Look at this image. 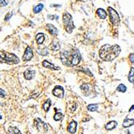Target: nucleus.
Here are the masks:
<instances>
[{
	"label": "nucleus",
	"instance_id": "nucleus-1",
	"mask_svg": "<svg viewBox=\"0 0 134 134\" xmlns=\"http://www.w3.org/2000/svg\"><path fill=\"white\" fill-rule=\"evenodd\" d=\"M120 53V48L117 44L109 45L104 44L100 49L99 55L104 61H112L115 60Z\"/></svg>",
	"mask_w": 134,
	"mask_h": 134
},
{
	"label": "nucleus",
	"instance_id": "nucleus-2",
	"mask_svg": "<svg viewBox=\"0 0 134 134\" xmlns=\"http://www.w3.org/2000/svg\"><path fill=\"white\" fill-rule=\"evenodd\" d=\"M63 22L66 31L68 32V33H72L73 29L75 28L72 15L68 12L63 13Z\"/></svg>",
	"mask_w": 134,
	"mask_h": 134
},
{
	"label": "nucleus",
	"instance_id": "nucleus-3",
	"mask_svg": "<svg viewBox=\"0 0 134 134\" xmlns=\"http://www.w3.org/2000/svg\"><path fill=\"white\" fill-rule=\"evenodd\" d=\"M1 61L7 63H19V59L12 53L1 51Z\"/></svg>",
	"mask_w": 134,
	"mask_h": 134
},
{
	"label": "nucleus",
	"instance_id": "nucleus-4",
	"mask_svg": "<svg viewBox=\"0 0 134 134\" xmlns=\"http://www.w3.org/2000/svg\"><path fill=\"white\" fill-rule=\"evenodd\" d=\"M108 12L109 17H110L111 23L115 26H118L120 24V16H119L118 13L112 7L108 8Z\"/></svg>",
	"mask_w": 134,
	"mask_h": 134
},
{
	"label": "nucleus",
	"instance_id": "nucleus-5",
	"mask_svg": "<svg viewBox=\"0 0 134 134\" xmlns=\"http://www.w3.org/2000/svg\"><path fill=\"white\" fill-rule=\"evenodd\" d=\"M81 60V55L78 50H75L72 55V60H71V66H76L80 63Z\"/></svg>",
	"mask_w": 134,
	"mask_h": 134
},
{
	"label": "nucleus",
	"instance_id": "nucleus-6",
	"mask_svg": "<svg viewBox=\"0 0 134 134\" xmlns=\"http://www.w3.org/2000/svg\"><path fill=\"white\" fill-rule=\"evenodd\" d=\"M52 94L58 98H62L64 94V90L61 86H55L52 91Z\"/></svg>",
	"mask_w": 134,
	"mask_h": 134
},
{
	"label": "nucleus",
	"instance_id": "nucleus-7",
	"mask_svg": "<svg viewBox=\"0 0 134 134\" xmlns=\"http://www.w3.org/2000/svg\"><path fill=\"white\" fill-rule=\"evenodd\" d=\"M33 57V52H32V50L31 48L27 47L26 48V51H25V53L23 56V60L24 61H29L30 60H31V58Z\"/></svg>",
	"mask_w": 134,
	"mask_h": 134
},
{
	"label": "nucleus",
	"instance_id": "nucleus-8",
	"mask_svg": "<svg viewBox=\"0 0 134 134\" xmlns=\"http://www.w3.org/2000/svg\"><path fill=\"white\" fill-rule=\"evenodd\" d=\"M35 75H36V71L35 70H29V69H27L24 73V78H25L26 80H32L33 78H34Z\"/></svg>",
	"mask_w": 134,
	"mask_h": 134
},
{
	"label": "nucleus",
	"instance_id": "nucleus-9",
	"mask_svg": "<svg viewBox=\"0 0 134 134\" xmlns=\"http://www.w3.org/2000/svg\"><path fill=\"white\" fill-rule=\"evenodd\" d=\"M43 66L44 67V68H49V69H51V70H60L59 67H56V66L53 65L52 63H51L50 62H48L47 60L43 61Z\"/></svg>",
	"mask_w": 134,
	"mask_h": 134
},
{
	"label": "nucleus",
	"instance_id": "nucleus-10",
	"mask_svg": "<svg viewBox=\"0 0 134 134\" xmlns=\"http://www.w3.org/2000/svg\"><path fill=\"white\" fill-rule=\"evenodd\" d=\"M47 28L48 29L51 35H52L54 36H56L58 35V30L56 29V27H55L52 24H48Z\"/></svg>",
	"mask_w": 134,
	"mask_h": 134
},
{
	"label": "nucleus",
	"instance_id": "nucleus-11",
	"mask_svg": "<svg viewBox=\"0 0 134 134\" xmlns=\"http://www.w3.org/2000/svg\"><path fill=\"white\" fill-rule=\"evenodd\" d=\"M76 126H77V123L75 121H72L68 127V131L70 133H75L76 131Z\"/></svg>",
	"mask_w": 134,
	"mask_h": 134
},
{
	"label": "nucleus",
	"instance_id": "nucleus-12",
	"mask_svg": "<svg viewBox=\"0 0 134 134\" xmlns=\"http://www.w3.org/2000/svg\"><path fill=\"white\" fill-rule=\"evenodd\" d=\"M96 14L101 19H105L107 17V12L102 8H100L96 10Z\"/></svg>",
	"mask_w": 134,
	"mask_h": 134
},
{
	"label": "nucleus",
	"instance_id": "nucleus-13",
	"mask_svg": "<svg viewBox=\"0 0 134 134\" xmlns=\"http://www.w3.org/2000/svg\"><path fill=\"white\" fill-rule=\"evenodd\" d=\"M134 125V120L133 119H125L124 120V123H123V127L124 128H129L132 125Z\"/></svg>",
	"mask_w": 134,
	"mask_h": 134
},
{
	"label": "nucleus",
	"instance_id": "nucleus-14",
	"mask_svg": "<svg viewBox=\"0 0 134 134\" xmlns=\"http://www.w3.org/2000/svg\"><path fill=\"white\" fill-rule=\"evenodd\" d=\"M116 126H117V123L116 121H109L105 125V129L107 130H112V129H114Z\"/></svg>",
	"mask_w": 134,
	"mask_h": 134
},
{
	"label": "nucleus",
	"instance_id": "nucleus-15",
	"mask_svg": "<svg viewBox=\"0 0 134 134\" xmlns=\"http://www.w3.org/2000/svg\"><path fill=\"white\" fill-rule=\"evenodd\" d=\"M36 39L37 43L39 44V45H41V44H43V43L44 42V39H45V36H44V35L42 34V33H39V34L36 36Z\"/></svg>",
	"mask_w": 134,
	"mask_h": 134
},
{
	"label": "nucleus",
	"instance_id": "nucleus-16",
	"mask_svg": "<svg viewBox=\"0 0 134 134\" xmlns=\"http://www.w3.org/2000/svg\"><path fill=\"white\" fill-rule=\"evenodd\" d=\"M51 105V100H50V99H48V100H47V101L43 104V110H44V111H46V112H48V111L49 110V108H50Z\"/></svg>",
	"mask_w": 134,
	"mask_h": 134
},
{
	"label": "nucleus",
	"instance_id": "nucleus-17",
	"mask_svg": "<svg viewBox=\"0 0 134 134\" xmlns=\"http://www.w3.org/2000/svg\"><path fill=\"white\" fill-rule=\"evenodd\" d=\"M129 82L131 83H134V68H132L130 72H129Z\"/></svg>",
	"mask_w": 134,
	"mask_h": 134
},
{
	"label": "nucleus",
	"instance_id": "nucleus-18",
	"mask_svg": "<svg viewBox=\"0 0 134 134\" xmlns=\"http://www.w3.org/2000/svg\"><path fill=\"white\" fill-rule=\"evenodd\" d=\"M87 108H88V111H90V112H95V111H96L97 108H98V104H89V105H88Z\"/></svg>",
	"mask_w": 134,
	"mask_h": 134
},
{
	"label": "nucleus",
	"instance_id": "nucleus-19",
	"mask_svg": "<svg viewBox=\"0 0 134 134\" xmlns=\"http://www.w3.org/2000/svg\"><path fill=\"white\" fill-rule=\"evenodd\" d=\"M43 9V4H38L37 6H36L35 7H34V9H33V10H34V12L36 13V14H38V13H39L41 10Z\"/></svg>",
	"mask_w": 134,
	"mask_h": 134
},
{
	"label": "nucleus",
	"instance_id": "nucleus-20",
	"mask_svg": "<svg viewBox=\"0 0 134 134\" xmlns=\"http://www.w3.org/2000/svg\"><path fill=\"white\" fill-rule=\"evenodd\" d=\"M9 134H22V133L17 128L11 127L9 129Z\"/></svg>",
	"mask_w": 134,
	"mask_h": 134
},
{
	"label": "nucleus",
	"instance_id": "nucleus-21",
	"mask_svg": "<svg viewBox=\"0 0 134 134\" xmlns=\"http://www.w3.org/2000/svg\"><path fill=\"white\" fill-rule=\"evenodd\" d=\"M60 46L59 44V42L57 40L54 41L52 43V46H51V49L55 50V51H58V50H60Z\"/></svg>",
	"mask_w": 134,
	"mask_h": 134
},
{
	"label": "nucleus",
	"instance_id": "nucleus-22",
	"mask_svg": "<svg viewBox=\"0 0 134 134\" xmlns=\"http://www.w3.org/2000/svg\"><path fill=\"white\" fill-rule=\"evenodd\" d=\"M117 91H119V92H126V90H127V88H126V86H125L123 84H120L118 87H117Z\"/></svg>",
	"mask_w": 134,
	"mask_h": 134
},
{
	"label": "nucleus",
	"instance_id": "nucleus-23",
	"mask_svg": "<svg viewBox=\"0 0 134 134\" xmlns=\"http://www.w3.org/2000/svg\"><path fill=\"white\" fill-rule=\"evenodd\" d=\"M39 50H41V49H39ZM42 51H37V52L39 54V55H47L48 54V49L47 48H44L43 49H42L41 50Z\"/></svg>",
	"mask_w": 134,
	"mask_h": 134
},
{
	"label": "nucleus",
	"instance_id": "nucleus-24",
	"mask_svg": "<svg viewBox=\"0 0 134 134\" xmlns=\"http://www.w3.org/2000/svg\"><path fill=\"white\" fill-rule=\"evenodd\" d=\"M62 117H63V114L61 113H55V116H54V120L58 121V120H61Z\"/></svg>",
	"mask_w": 134,
	"mask_h": 134
},
{
	"label": "nucleus",
	"instance_id": "nucleus-25",
	"mask_svg": "<svg viewBox=\"0 0 134 134\" xmlns=\"http://www.w3.org/2000/svg\"><path fill=\"white\" fill-rule=\"evenodd\" d=\"M81 88L85 92H88L89 91V85L87 84H84L81 85Z\"/></svg>",
	"mask_w": 134,
	"mask_h": 134
},
{
	"label": "nucleus",
	"instance_id": "nucleus-26",
	"mask_svg": "<svg viewBox=\"0 0 134 134\" xmlns=\"http://www.w3.org/2000/svg\"><path fill=\"white\" fill-rule=\"evenodd\" d=\"M12 15H13V13L12 12H10V13H8L6 16H5V21H8L10 18H11V16H12Z\"/></svg>",
	"mask_w": 134,
	"mask_h": 134
},
{
	"label": "nucleus",
	"instance_id": "nucleus-27",
	"mask_svg": "<svg viewBox=\"0 0 134 134\" xmlns=\"http://www.w3.org/2000/svg\"><path fill=\"white\" fill-rule=\"evenodd\" d=\"M129 60H130V61L132 62V63L134 64V53H132V54H131V55H129Z\"/></svg>",
	"mask_w": 134,
	"mask_h": 134
},
{
	"label": "nucleus",
	"instance_id": "nucleus-28",
	"mask_svg": "<svg viewBox=\"0 0 134 134\" xmlns=\"http://www.w3.org/2000/svg\"><path fill=\"white\" fill-rule=\"evenodd\" d=\"M48 18L50 19H57L59 18V16H57V15H48Z\"/></svg>",
	"mask_w": 134,
	"mask_h": 134
},
{
	"label": "nucleus",
	"instance_id": "nucleus-29",
	"mask_svg": "<svg viewBox=\"0 0 134 134\" xmlns=\"http://www.w3.org/2000/svg\"><path fill=\"white\" fill-rule=\"evenodd\" d=\"M7 3L5 2V0H1V7H6Z\"/></svg>",
	"mask_w": 134,
	"mask_h": 134
},
{
	"label": "nucleus",
	"instance_id": "nucleus-30",
	"mask_svg": "<svg viewBox=\"0 0 134 134\" xmlns=\"http://www.w3.org/2000/svg\"><path fill=\"white\" fill-rule=\"evenodd\" d=\"M0 92H1V96H2V97H4L5 95H6L5 92H4V91L3 90V89H1V90H0Z\"/></svg>",
	"mask_w": 134,
	"mask_h": 134
},
{
	"label": "nucleus",
	"instance_id": "nucleus-31",
	"mask_svg": "<svg viewBox=\"0 0 134 134\" xmlns=\"http://www.w3.org/2000/svg\"><path fill=\"white\" fill-rule=\"evenodd\" d=\"M132 110H134V105H132V106L131 107V108L129 109V112H131Z\"/></svg>",
	"mask_w": 134,
	"mask_h": 134
}]
</instances>
